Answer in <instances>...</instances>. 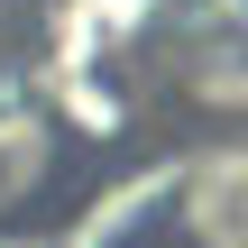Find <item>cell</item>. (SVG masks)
Masks as SVG:
<instances>
[{
  "label": "cell",
  "mask_w": 248,
  "mask_h": 248,
  "mask_svg": "<svg viewBox=\"0 0 248 248\" xmlns=\"http://www.w3.org/2000/svg\"><path fill=\"white\" fill-rule=\"evenodd\" d=\"M147 83H156V101H175L184 120L239 129V120H248V18H230V9L175 18V28L156 37Z\"/></svg>",
  "instance_id": "obj_1"
},
{
  "label": "cell",
  "mask_w": 248,
  "mask_h": 248,
  "mask_svg": "<svg viewBox=\"0 0 248 248\" xmlns=\"http://www.w3.org/2000/svg\"><path fill=\"white\" fill-rule=\"evenodd\" d=\"M64 120L46 101H0V230H18L46 193H55V166H64Z\"/></svg>",
  "instance_id": "obj_2"
},
{
  "label": "cell",
  "mask_w": 248,
  "mask_h": 248,
  "mask_svg": "<svg viewBox=\"0 0 248 248\" xmlns=\"http://www.w3.org/2000/svg\"><path fill=\"white\" fill-rule=\"evenodd\" d=\"M175 221L193 248H248V156L202 166L184 193H175Z\"/></svg>",
  "instance_id": "obj_3"
},
{
  "label": "cell",
  "mask_w": 248,
  "mask_h": 248,
  "mask_svg": "<svg viewBox=\"0 0 248 248\" xmlns=\"http://www.w3.org/2000/svg\"><path fill=\"white\" fill-rule=\"evenodd\" d=\"M0 248H28V239H0Z\"/></svg>",
  "instance_id": "obj_4"
}]
</instances>
